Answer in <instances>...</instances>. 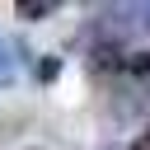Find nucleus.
Masks as SVG:
<instances>
[{
    "instance_id": "f257e3e1",
    "label": "nucleus",
    "mask_w": 150,
    "mask_h": 150,
    "mask_svg": "<svg viewBox=\"0 0 150 150\" xmlns=\"http://www.w3.org/2000/svg\"><path fill=\"white\" fill-rule=\"evenodd\" d=\"M14 14L19 19H47V14H56V0H19Z\"/></svg>"
},
{
    "instance_id": "f03ea898",
    "label": "nucleus",
    "mask_w": 150,
    "mask_h": 150,
    "mask_svg": "<svg viewBox=\"0 0 150 150\" xmlns=\"http://www.w3.org/2000/svg\"><path fill=\"white\" fill-rule=\"evenodd\" d=\"M127 19H131V28H150V0L127 5Z\"/></svg>"
},
{
    "instance_id": "7ed1b4c3",
    "label": "nucleus",
    "mask_w": 150,
    "mask_h": 150,
    "mask_svg": "<svg viewBox=\"0 0 150 150\" xmlns=\"http://www.w3.org/2000/svg\"><path fill=\"white\" fill-rule=\"evenodd\" d=\"M56 70H61V56H47V61L38 66V80H56Z\"/></svg>"
},
{
    "instance_id": "20e7f679",
    "label": "nucleus",
    "mask_w": 150,
    "mask_h": 150,
    "mask_svg": "<svg viewBox=\"0 0 150 150\" xmlns=\"http://www.w3.org/2000/svg\"><path fill=\"white\" fill-rule=\"evenodd\" d=\"M127 70H136V75H145V70H150V52H141V56H131V61H127Z\"/></svg>"
},
{
    "instance_id": "39448f33",
    "label": "nucleus",
    "mask_w": 150,
    "mask_h": 150,
    "mask_svg": "<svg viewBox=\"0 0 150 150\" xmlns=\"http://www.w3.org/2000/svg\"><path fill=\"white\" fill-rule=\"evenodd\" d=\"M9 80H14V70H9V61H5V56H0V89H5V84H9Z\"/></svg>"
},
{
    "instance_id": "423d86ee",
    "label": "nucleus",
    "mask_w": 150,
    "mask_h": 150,
    "mask_svg": "<svg viewBox=\"0 0 150 150\" xmlns=\"http://www.w3.org/2000/svg\"><path fill=\"white\" fill-rule=\"evenodd\" d=\"M131 150H150V131H145V136H136V145H131Z\"/></svg>"
}]
</instances>
